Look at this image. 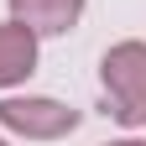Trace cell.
I'll use <instances>...</instances> for the list:
<instances>
[{
    "label": "cell",
    "instance_id": "5",
    "mask_svg": "<svg viewBox=\"0 0 146 146\" xmlns=\"http://www.w3.org/2000/svg\"><path fill=\"white\" fill-rule=\"evenodd\" d=\"M120 146H146V141H120Z\"/></svg>",
    "mask_w": 146,
    "mask_h": 146
},
{
    "label": "cell",
    "instance_id": "1",
    "mask_svg": "<svg viewBox=\"0 0 146 146\" xmlns=\"http://www.w3.org/2000/svg\"><path fill=\"white\" fill-rule=\"evenodd\" d=\"M104 99L120 125H146V42H120L104 52Z\"/></svg>",
    "mask_w": 146,
    "mask_h": 146
},
{
    "label": "cell",
    "instance_id": "4",
    "mask_svg": "<svg viewBox=\"0 0 146 146\" xmlns=\"http://www.w3.org/2000/svg\"><path fill=\"white\" fill-rule=\"evenodd\" d=\"M11 11H16V21L31 26L36 36H58V31H68L78 21L84 0H11Z\"/></svg>",
    "mask_w": 146,
    "mask_h": 146
},
{
    "label": "cell",
    "instance_id": "2",
    "mask_svg": "<svg viewBox=\"0 0 146 146\" xmlns=\"http://www.w3.org/2000/svg\"><path fill=\"white\" fill-rule=\"evenodd\" d=\"M0 125H11L31 141H52L78 125V110H68L58 99H0Z\"/></svg>",
    "mask_w": 146,
    "mask_h": 146
},
{
    "label": "cell",
    "instance_id": "3",
    "mask_svg": "<svg viewBox=\"0 0 146 146\" xmlns=\"http://www.w3.org/2000/svg\"><path fill=\"white\" fill-rule=\"evenodd\" d=\"M36 68V31L21 21H0V89L21 84Z\"/></svg>",
    "mask_w": 146,
    "mask_h": 146
},
{
    "label": "cell",
    "instance_id": "6",
    "mask_svg": "<svg viewBox=\"0 0 146 146\" xmlns=\"http://www.w3.org/2000/svg\"><path fill=\"white\" fill-rule=\"evenodd\" d=\"M0 146H5V141H0Z\"/></svg>",
    "mask_w": 146,
    "mask_h": 146
}]
</instances>
